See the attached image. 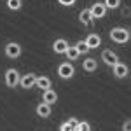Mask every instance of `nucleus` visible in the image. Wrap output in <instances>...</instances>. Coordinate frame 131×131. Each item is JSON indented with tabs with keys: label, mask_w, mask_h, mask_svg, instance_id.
Returning a JSON list of instances; mask_svg holds the SVG:
<instances>
[{
	"label": "nucleus",
	"mask_w": 131,
	"mask_h": 131,
	"mask_svg": "<svg viewBox=\"0 0 131 131\" xmlns=\"http://www.w3.org/2000/svg\"><path fill=\"white\" fill-rule=\"evenodd\" d=\"M60 131H73V128H72L68 122H63V124L60 126Z\"/></svg>",
	"instance_id": "22"
},
{
	"label": "nucleus",
	"mask_w": 131,
	"mask_h": 131,
	"mask_svg": "<svg viewBox=\"0 0 131 131\" xmlns=\"http://www.w3.org/2000/svg\"><path fill=\"white\" fill-rule=\"evenodd\" d=\"M68 124H70L72 128H73V131H75V128H77V124H79V121H77V119H75V117H70V119H68Z\"/></svg>",
	"instance_id": "23"
},
{
	"label": "nucleus",
	"mask_w": 131,
	"mask_h": 131,
	"mask_svg": "<svg viewBox=\"0 0 131 131\" xmlns=\"http://www.w3.org/2000/svg\"><path fill=\"white\" fill-rule=\"evenodd\" d=\"M114 68V75H115V79H124L128 73H129V68H128V65L126 63H117V65H114L112 67Z\"/></svg>",
	"instance_id": "9"
},
{
	"label": "nucleus",
	"mask_w": 131,
	"mask_h": 131,
	"mask_svg": "<svg viewBox=\"0 0 131 131\" xmlns=\"http://www.w3.org/2000/svg\"><path fill=\"white\" fill-rule=\"evenodd\" d=\"M5 5H7L9 10H19L23 7V0H7Z\"/></svg>",
	"instance_id": "17"
},
{
	"label": "nucleus",
	"mask_w": 131,
	"mask_h": 131,
	"mask_svg": "<svg viewBox=\"0 0 131 131\" xmlns=\"http://www.w3.org/2000/svg\"><path fill=\"white\" fill-rule=\"evenodd\" d=\"M82 68L91 73V72H94L96 68H98V61L94 60V58H88V60L82 61Z\"/></svg>",
	"instance_id": "15"
},
{
	"label": "nucleus",
	"mask_w": 131,
	"mask_h": 131,
	"mask_svg": "<svg viewBox=\"0 0 131 131\" xmlns=\"http://www.w3.org/2000/svg\"><path fill=\"white\" fill-rule=\"evenodd\" d=\"M5 86L7 88H16V86H19V81H21V75H19V72L16 70V68H7L5 70Z\"/></svg>",
	"instance_id": "2"
},
{
	"label": "nucleus",
	"mask_w": 131,
	"mask_h": 131,
	"mask_svg": "<svg viewBox=\"0 0 131 131\" xmlns=\"http://www.w3.org/2000/svg\"><path fill=\"white\" fill-rule=\"evenodd\" d=\"M101 61H103L105 65H108V67H114V65L119 63V56H117L112 49H105L103 52H101Z\"/></svg>",
	"instance_id": "6"
},
{
	"label": "nucleus",
	"mask_w": 131,
	"mask_h": 131,
	"mask_svg": "<svg viewBox=\"0 0 131 131\" xmlns=\"http://www.w3.org/2000/svg\"><path fill=\"white\" fill-rule=\"evenodd\" d=\"M122 131H131V121H124V124H122Z\"/></svg>",
	"instance_id": "24"
},
{
	"label": "nucleus",
	"mask_w": 131,
	"mask_h": 131,
	"mask_svg": "<svg viewBox=\"0 0 131 131\" xmlns=\"http://www.w3.org/2000/svg\"><path fill=\"white\" fill-rule=\"evenodd\" d=\"M86 44H88V47L89 49H98L101 46V37L98 35V33H89L88 35V39H86Z\"/></svg>",
	"instance_id": "10"
},
{
	"label": "nucleus",
	"mask_w": 131,
	"mask_h": 131,
	"mask_svg": "<svg viewBox=\"0 0 131 131\" xmlns=\"http://www.w3.org/2000/svg\"><path fill=\"white\" fill-rule=\"evenodd\" d=\"M65 56L68 58V61H75L81 54H79V51H77V47L75 46H70L68 49H67V52H65Z\"/></svg>",
	"instance_id": "16"
},
{
	"label": "nucleus",
	"mask_w": 131,
	"mask_h": 131,
	"mask_svg": "<svg viewBox=\"0 0 131 131\" xmlns=\"http://www.w3.org/2000/svg\"><path fill=\"white\" fill-rule=\"evenodd\" d=\"M108 37H110L115 44H126V42L131 39V33H129V30H126V28H122V26H115V28L110 30Z\"/></svg>",
	"instance_id": "1"
},
{
	"label": "nucleus",
	"mask_w": 131,
	"mask_h": 131,
	"mask_svg": "<svg viewBox=\"0 0 131 131\" xmlns=\"http://www.w3.org/2000/svg\"><path fill=\"white\" fill-rule=\"evenodd\" d=\"M56 101H58V94H56V91H54V89L44 91V94H42V103L52 105V103H56Z\"/></svg>",
	"instance_id": "11"
},
{
	"label": "nucleus",
	"mask_w": 131,
	"mask_h": 131,
	"mask_svg": "<svg viewBox=\"0 0 131 131\" xmlns=\"http://www.w3.org/2000/svg\"><path fill=\"white\" fill-rule=\"evenodd\" d=\"M129 33H131V30H129Z\"/></svg>",
	"instance_id": "25"
},
{
	"label": "nucleus",
	"mask_w": 131,
	"mask_h": 131,
	"mask_svg": "<svg viewBox=\"0 0 131 131\" xmlns=\"http://www.w3.org/2000/svg\"><path fill=\"white\" fill-rule=\"evenodd\" d=\"M35 86H37L39 89L47 91V89H51V79H49V77H46V75H37V82H35Z\"/></svg>",
	"instance_id": "13"
},
{
	"label": "nucleus",
	"mask_w": 131,
	"mask_h": 131,
	"mask_svg": "<svg viewBox=\"0 0 131 131\" xmlns=\"http://www.w3.org/2000/svg\"><path fill=\"white\" fill-rule=\"evenodd\" d=\"M75 2H77V0H58V4L63 5V7H72Z\"/></svg>",
	"instance_id": "21"
},
{
	"label": "nucleus",
	"mask_w": 131,
	"mask_h": 131,
	"mask_svg": "<svg viewBox=\"0 0 131 131\" xmlns=\"http://www.w3.org/2000/svg\"><path fill=\"white\" fill-rule=\"evenodd\" d=\"M75 131H91L89 122H86V121H79V124H77Z\"/></svg>",
	"instance_id": "20"
},
{
	"label": "nucleus",
	"mask_w": 131,
	"mask_h": 131,
	"mask_svg": "<svg viewBox=\"0 0 131 131\" xmlns=\"http://www.w3.org/2000/svg\"><path fill=\"white\" fill-rule=\"evenodd\" d=\"M103 4L107 9H117L121 5V0H103Z\"/></svg>",
	"instance_id": "19"
},
{
	"label": "nucleus",
	"mask_w": 131,
	"mask_h": 131,
	"mask_svg": "<svg viewBox=\"0 0 131 131\" xmlns=\"http://www.w3.org/2000/svg\"><path fill=\"white\" fill-rule=\"evenodd\" d=\"M73 73H75V68H73V65H72L70 61H65V63H61L60 67H58V75H60L61 79H72L73 77Z\"/></svg>",
	"instance_id": "4"
},
{
	"label": "nucleus",
	"mask_w": 131,
	"mask_h": 131,
	"mask_svg": "<svg viewBox=\"0 0 131 131\" xmlns=\"http://www.w3.org/2000/svg\"><path fill=\"white\" fill-rule=\"evenodd\" d=\"M68 47H70V44L65 40V39H56V40L52 42V51L56 54H65Z\"/></svg>",
	"instance_id": "8"
},
{
	"label": "nucleus",
	"mask_w": 131,
	"mask_h": 131,
	"mask_svg": "<svg viewBox=\"0 0 131 131\" xmlns=\"http://www.w3.org/2000/svg\"><path fill=\"white\" fill-rule=\"evenodd\" d=\"M89 10H91L93 19H101V18H105V14H107V7H105L103 2H96V4H93V5L89 7Z\"/></svg>",
	"instance_id": "5"
},
{
	"label": "nucleus",
	"mask_w": 131,
	"mask_h": 131,
	"mask_svg": "<svg viewBox=\"0 0 131 131\" xmlns=\"http://www.w3.org/2000/svg\"><path fill=\"white\" fill-rule=\"evenodd\" d=\"M75 47H77V51H79V54H86V52H89V51H91L84 40H77V42H75Z\"/></svg>",
	"instance_id": "18"
},
{
	"label": "nucleus",
	"mask_w": 131,
	"mask_h": 131,
	"mask_svg": "<svg viewBox=\"0 0 131 131\" xmlns=\"http://www.w3.org/2000/svg\"><path fill=\"white\" fill-rule=\"evenodd\" d=\"M79 21H81L84 26H89L93 23V16H91V10L89 9H82L79 12Z\"/></svg>",
	"instance_id": "14"
},
{
	"label": "nucleus",
	"mask_w": 131,
	"mask_h": 131,
	"mask_svg": "<svg viewBox=\"0 0 131 131\" xmlns=\"http://www.w3.org/2000/svg\"><path fill=\"white\" fill-rule=\"evenodd\" d=\"M35 82H37V75L35 73H26V75H21L19 86L23 89H31V88H35Z\"/></svg>",
	"instance_id": "7"
},
{
	"label": "nucleus",
	"mask_w": 131,
	"mask_h": 131,
	"mask_svg": "<svg viewBox=\"0 0 131 131\" xmlns=\"http://www.w3.org/2000/svg\"><path fill=\"white\" fill-rule=\"evenodd\" d=\"M35 112H37V115H39V117L47 119V117L51 115V105H47V103H39V105H37V108H35Z\"/></svg>",
	"instance_id": "12"
},
{
	"label": "nucleus",
	"mask_w": 131,
	"mask_h": 131,
	"mask_svg": "<svg viewBox=\"0 0 131 131\" xmlns=\"http://www.w3.org/2000/svg\"><path fill=\"white\" fill-rule=\"evenodd\" d=\"M4 51H5V56L7 58H10V60H14V58H19L21 56V46L18 44V42H7L5 44V47H4Z\"/></svg>",
	"instance_id": "3"
}]
</instances>
